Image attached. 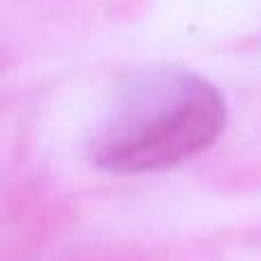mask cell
Wrapping results in <instances>:
<instances>
[{
    "label": "cell",
    "instance_id": "1",
    "mask_svg": "<svg viewBox=\"0 0 261 261\" xmlns=\"http://www.w3.org/2000/svg\"><path fill=\"white\" fill-rule=\"evenodd\" d=\"M227 126L222 92L186 69L135 78L92 135L94 165L113 174L172 167L208 149Z\"/></svg>",
    "mask_w": 261,
    "mask_h": 261
}]
</instances>
